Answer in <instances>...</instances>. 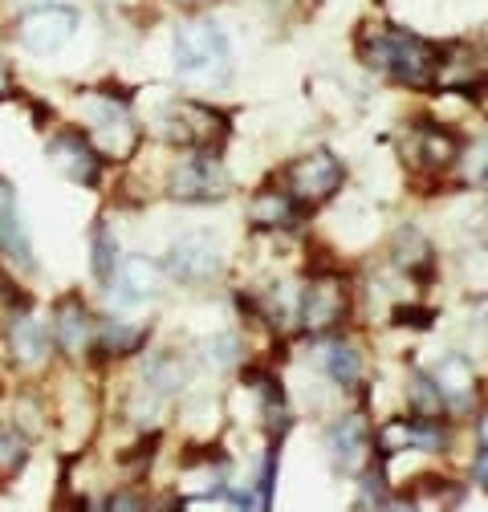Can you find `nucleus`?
I'll return each instance as SVG.
<instances>
[{
    "mask_svg": "<svg viewBox=\"0 0 488 512\" xmlns=\"http://www.w3.org/2000/svg\"><path fill=\"white\" fill-rule=\"evenodd\" d=\"M436 378V387L448 403V411H468L476 403V378H472V362L464 354H444L436 358V366L427 370Z\"/></svg>",
    "mask_w": 488,
    "mask_h": 512,
    "instance_id": "obj_12",
    "label": "nucleus"
},
{
    "mask_svg": "<svg viewBox=\"0 0 488 512\" xmlns=\"http://www.w3.org/2000/svg\"><path fill=\"white\" fill-rule=\"evenodd\" d=\"M21 464H25V443L17 439V431L0 427V468H5V472H17Z\"/></svg>",
    "mask_w": 488,
    "mask_h": 512,
    "instance_id": "obj_24",
    "label": "nucleus"
},
{
    "mask_svg": "<svg viewBox=\"0 0 488 512\" xmlns=\"http://www.w3.org/2000/svg\"><path fill=\"white\" fill-rule=\"evenodd\" d=\"M415 139H419V163H423L427 171H452V167H460L464 139L452 135L448 126H440V122H423Z\"/></svg>",
    "mask_w": 488,
    "mask_h": 512,
    "instance_id": "obj_15",
    "label": "nucleus"
},
{
    "mask_svg": "<svg viewBox=\"0 0 488 512\" xmlns=\"http://www.w3.org/2000/svg\"><path fill=\"white\" fill-rule=\"evenodd\" d=\"M86 118H90L94 143H98L106 155L127 159V155L139 147V135H135V122H131L127 102H114V98H86Z\"/></svg>",
    "mask_w": 488,
    "mask_h": 512,
    "instance_id": "obj_8",
    "label": "nucleus"
},
{
    "mask_svg": "<svg viewBox=\"0 0 488 512\" xmlns=\"http://www.w3.org/2000/svg\"><path fill=\"white\" fill-rule=\"evenodd\" d=\"M90 244H94V277H98L102 285H110L122 261H118V244H114V236L106 232V224H94Z\"/></svg>",
    "mask_w": 488,
    "mask_h": 512,
    "instance_id": "obj_22",
    "label": "nucleus"
},
{
    "mask_svg": "<svg viewBox=\"0 0 488 512\" xmlns=\"http://www.w3.org/2000/svg\"><path fill=\"white\" fill-rule=\"evenodd\" d=\"M9 342H13V354H17L21 362H41V358H45V350H49V334L33 322L29 309H21V313L13 317V326H9Z\"/></svg>",
    "mask_w": 488,
    "mask_h": 512,
    "instance_id": "obj_19",
    "label": "nucleus"
},
{
    "mask_svg": "<svg viewBox=\"0 0 488 512\" xmlns=\"http://www.w3.org/2000/svg\"><path fill=\"white\" fill-rule=\"evenodd\" d=\"M163 135L175 139V143H188L196 151H220V143L228 135V122L208 106L175 102L167 110V118H163Z\"/></svg>",
    "mask_w": 488,
    "mask_h": 512,
    "instance_id": "obj_6",
    "label": "nucleus"
},
{
    "mask_svg": "<svg viewBox=\"0 0 488 512\" xmlns=\"http://www.w3.org/2000/svg\"><path fill=\"white\" fill-rule=\"evenodd\" d=\"M228 191V175L216 151H192L171 171V196L179 204H220Z\"/></svg>",
    "mask_w": 488,
    "mask_h": 512,
    "instance_id": "obj_4",
    "label": "nucleus"
},
{
    "mask_svg": "<svg viewBox=\"0 0 488 512\" xmlns=\"http://www.w3.org/2000/svg\"><path fill=\"white\" fill-rule=\"evenodd\" d=\"M53 338L66 354H82L90 346V313L82 301H61L53 313Z\"/></svg>",
    "mask_w": 488,
    "mask_h": 512,
    "instance_id": "obj_17",
    "label": "nucleus"
},
{
    "mask_svg": "<svg viewBox=\"0 0 488 512\" xmlns=\"http://www.w3.org/2000/svg\"><path fill=\"white\" fill-rule=\"evenodd\" d=\"M346 305H350V297H346L342 273H318L297 297V322L310 338H322L346 317Z\"/></svg>",
    "mask_w": 488,
    "mask_h": 512,
    "instance_id": "obj_3",
    "label": "nucleus"
},
{
    "mask_svg": "<svg viewBox=\"0 0 488 512\" xmlns=\"http://www.w3.org/2000/svg\"><path fill=\"white\" fill-rule=\"evenodd\" d=\"M318 362H322V370L330 374L334 387H342V391H358V387H362L366 362H362V354H358L350 342H342V338L318 342Z\"/></svg>",
    "mask_w": 488,
    "mask_h": 512,
    "instance_id": "obj_14",
    "label": "nucleus"
},
{
    "mask_svg": "<svg viewBox=\"0 0 488 512\" xmlns=\"http://www.w3.org/2000/svg\"><path fill=\"white\" fill-rule=\"evenodd\" d=\"M358 57L366 70L407 90H436L444 70V41L423 37L395 21H371L358 29Z\"/></svg>",
    "mask_w": 488,
    "mask_h": 512,
    "instance_id": "obj_1",
    "label": "nucleus"
},
{
    "mask_svg": "<svg viewBox=\"0 0 488 512\" xmlns=\"http://www.w3.org/2000/svg\"><path fill=\"white\" fill-rule=\"evenodd\" d=\"M9 90H13V78L5 70V61H0V98H9Z\"/></svg>",
    "mask_w": 488,
    "mask_h": 512,
    "instance_id": "obj_28",
    "label": "nucleus"
},
{
    "mask_svg": "<svg viewBox=\"0 0 488 512\" xmlns=\"http://www.w3.org/2000/svg\"><path fill=\"white\" fill-rule=\"evenodd\" d=\"M476 439L480 443H488V407L480 411V419H476Z\"/></svg>",
    "mask_w": 488,
    "mask_h": 512,
    "instance_id": "obj_27",
    "label": "nucleus"
},
{
    "mask_svg": "<svg viewBox=\"0 0 488 512\" xmlns=\"http://www.w3.org/2000/svg\"><path fill=\"white\" fill-rule=\"evenodd\" d=\"M78 29V13L66 5H37L17 17V37L29 53H57Z\"/></svg>",
    "mask_w": 488,
    "mask_h": 512,
    "instance_id": "obj_7",
    "label": "nucleus"
},
{
    "mask_svg": "<svg viewBox=\"0 0 488 512\" xmlns=\"http://www.w3.org/2000/svg\"><path fill=\"white\" fill-rule=\"evenodd\" d=\"M61 512H86V500H82V496H74V500L61 504Z\"/></svg>",
    "mask_w": 488,
    "mask_h": 512,
    "instance_id": "obj_29",
    "label": "nucleus"
},
{
    "mask_svg": "<svg viewBox=\"0 0 488 512\" xmlns=\"http://www.w3.org/2000/svg\"><path fill=\"white\" fill-rule=\"evenodd\" d=\"M366 443H371V431H366L362 415H346L330 427V452L338 460V468L354 472L362 468V456H366Z\"/></svg>",
    "mask_w": 488,
    "mask_h": 512,
    "instance_id": "obj_16",
    "label": "nucleus"
},
{
    "mask_svg": "<svg viewBox=\"0 0 488 512\" xmlns=\"http://www.w3.org/2000/svg\"><path fill=\"white\" fill-rule=\"evenodd\" d=\"M342 183H346V167L330 151L301 155L289 167V175H285V187H289V196L297 204H326V200H334L338 191H342Z\"/></svg>",
    "mask_w": 488,
    "mask_h": 512,
    "instance_id": "obj_5",
    "label": "nucleus"
},
{
    "mask_svg": "<svg viewBox=\"0 0 488 512\" xmlns=\"http://www.w3.org/2000/svg\"><path fill=\"white\" fill-rule=\"evenodd\" d=\"M159 285H163V269L155 261H147V256H127L110 281V297L118 293V305H135V301L155 297Z\"/></svg>",
    "mask_w": 488,
    "mask_h": 512,
    "instance_id": "obj_13",
    "label": "nucleus"
},
{
    "mask_svg": "<svg viewBox=\"0 0 488 512\" xmlns=\"http://www.w3.org/2000/svg\"><path fill=\"white\" fill-rule=\"evenodd\" d=\"M175 70L192 82H204V86H224L228 70H232L228 33L208 17L183 21L175 29Z\"/></svg>",
    "mask_w": 488,
    "mask_h": 512,
    "instance_id": "obj_2",
    "label": "nucleus"
},
{
    "mask_svg": "<svg viewBox=\"0 0 488 512\" xmlns=\"http://www.w3.org/2000/svg\"><path fill=\"white\" fill-rule=\"evenodd\" d=\"M167 269H171V277L188 281V285H200V281L216 277L220 252H216L212 232L196 228V232H188V236H179V240L171 244V252H167Z\"/></svg>",
    "mask_w": 488,
    "mask_h": 512,
    "instance_id": "obj_9",
    "label": "nucleus"
},
{
    "mask_svg": "<svg viewBox=\"0 0 488 512\" xmlns=\"http://www.w3.org/2000/svg\"><path fill=\"white\" fill-rule=\"evenodd\" d=\"M460 167H464V179H468V183H476V187H484V191H488V131L464 143Z\"/></svg>",
    "mask_w": 488,
    "mask_h": 512,
    "instance_id": "obj_23",
    "label": "nucleus"
},
{
    "mask_svg": "<svg viewBox=\"0 0 488 512\" xmlns=\"http://www.w3.org/2000/svg\"><path fill=\"white\" fill-rule=\"evenodd\" d=\"M45 155L66 171L74 183H98V171H102V159H98V151H94V143L90 139H82L78 131H61V135H53L49 139V147H45Z\"/></svg>",
    "mask_w": 488,
    "mask_h": 512,
    "instance_id": "obj_10",
    "label": "nucleus"
},
{
    "mask_svg": "<svg viewBox=\"0 0 488 512\" xmlns=\"http://www.w3.org/2000/svg\"><path fill=\"white\" fill-rule=\"evenodd\" d=\"M143 342H147L143 326H106V330H98L102 354H114V358H127V354L143 350Z\"/></svg>",
    "mask_w": 488,
    "mask_h": 512,
    "instance_id": "obj_21",
    "label": "nucleus"
},
{
    "mask_svg": "<svg viewBox=\"0 0 488 512\" xmlns=\"http://www.w3.org/2000/svg\"><path fill=\"white\" fill-rule=\"evenodd\" d=\"M143 508H147V500L139 492H131V488L127 492H114L110 504H106V512H143Z\"/></svg>",
    "mask_w": 488,
    "mask_h": 512,
    "instance_id": "obj_25",
    "label": "nucleus"
},
{
    "mask_svg": "<svg viewBox=\"0 0 488 512\" xmlns=\"http://www.w3.org/2000/svg\"><path fill=\"white\" fill-rule=\"evenodd\" d=\"M196 5H204V0H196Z\"/></svg>",
    "mask_w": 488,
    "mask_h": 512,
    "instance_id": "obj_30",
    "label": "nucleus"
},
{
    "mask_svg": "<svg viewBox=\"0 0 488 512\" xmlns=\"http://www.w3.org/2000/svg\"><path fill=\"white\" fill-rule=\"evenodd\" d=\"M143 374H147V387L155 395H175L183 382H188V366H183V358H175V354H155L143 366Z\"/></svg>",
    "mask_w": 488,
    "mask_h": 512,
    "instance_id": "obj_20",
    "label": "nucleus"
},
{
    "mask_svg": "<svg viewBox=\"0 0 488 512\" xmlns=\"http://www.w3.org/2000/svg\"><path fill=\"white\" fill-rule=\"evenodd\" d=\"M249 224L261 228V232H281V228H293L297 224V200L289 191H261L249 208Z\"/></svg>",
    "mask_w": 488,
    "mask_h": 512,
    "instance_id": "obj_18",
    "label": "nucleus"
},
{
    "mask_svg": "<svg viewBox=\"0 0 488 512\" xmlns=\"http://www.w3.org/2000/svg\"><path fill=\"white\" fill-rule=\"evenodd\" d=\"M472 472H476V480L488 488V443L476 447V464H472Z\"/></svg>",
    "mask_w": 488,
    "mask_h": 512,
    "instance_id": "obj_26",
    "label": "nucleus"
},
{
    "mask_svg": "<svg viewBox=\"0 0 488 512\" xmlns=\"http://www.w3.org/2000/svg\"><path fill=\"white\" fill-rule=\"evenodd\" d=\"M0 256L17 269H33V244L17 212V191L9 179H0Z\"/></svg>",
    "mask_w": 488,
    "mask_h": 512,
    "instance_id": "obj_11",
    "label": "nucleus"
}]
</instances>
